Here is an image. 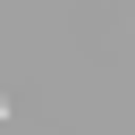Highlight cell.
I'll list each match as a JSON object with an SVG mask.
<instances>
[{
	"label": "cell",
	"mask_w": 135,
	"mask_h": 135,
	"mask_svg": "<svg viewBox=\"0 0 135 135\" xmlns=\"http://www.w3.org/2000/svg\"><path fill=\"white\" fill-rule=\"evenodd\" d=\"M0 118H8V101H0Z\"/></svg>",
	"instance_id": "6da1fadb"
}]
</instances>
